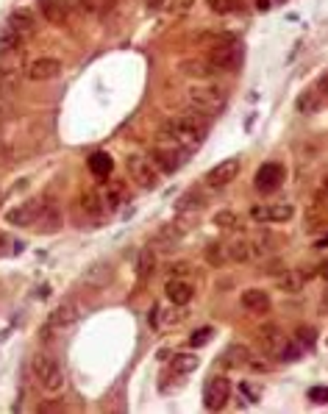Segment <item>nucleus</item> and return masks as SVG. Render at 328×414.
<instances>
[{
    "label": "nucleus",
    "mask_w": 328,
    "mask_h": 414,
    "mask_svg": "<svg viewBox=\"0 0 328 414\" xmlns=\"http://www.w3.org/2000/svg\"><path fill=\"white\" fill-rule=\"evenodd\" d=\"M206 134H209V125L195 117V114H184V117H170L164 120L161 128H158V136L167 139L184 150H195L206 142Z\"/></svg>",
    "instance_id": "nucleus-1"
},
{
    "label": "nucleus",
    "mask_w": 328,
    "mask_h": 414,
    "mask_svg": "<svg viewBox=\"0 0 328 414\" xmlns=\"http://www.w3.org/2000/svg\"><path fill=\"white\" fill-rule=\"evenodd\" d=\"M226 89L215 84H195L192 89H187V109L195 117H217L226 109Z\"/></svg>",
    "instance_id": "nucleus-2"
},
{
    "label": "nucleus",
    "mask_w": 328,
    "mask_h": 414,
    "mask_svg": "<svg viewBox=\"0 0 328 414\" xmlns=\"http://www.w3.org/2000/svg\"><path fill=\"white\" fill-rule=\"evenodd\" d=\"M34 378H37V384H39L48 395H56V392H62V389L67 386V378H64L62 364H59L53 356H48V353H37V356H34Z\"/></svg>",
    "instance_id": "nucleus-3"
},
{
    "label": "nucleus",
    "mask_w": 328,
    "mask_h": 414,
    "mask_svg": "<svg viewBox=\"0 0 328 414\" xmlns=\"http://www.w3.org/2000/svg\"><path fill=\"white\" fill-rule=\"evenodd\" d=\"M147 159L156 164L158 172H179V170L187 164L190 150H184V147H179V145H173V142H167V145H156Z\"/></svg>",
    "instance_id": "nucleus-4"
},
{
    "label": "nucleus",
    "mask_w": 328,
    "mask_h": 414,
    "mask_svg": "<svg viewBox=\"0 0 328 414\" xmlns=\"http://www.w3.org/2000/svg\"><path fill=\"white\" fill-rule=\"evenodd\" d=\"M125 170H128V175L136 181V186H142V189H156L158 181H161L156 164H153L147 156H142V153H131V156L125 159Z\"/></svg>",
    "instance_id": "nucleus-5"
},
{
    "label": "nucleus",
    "mask_w": 328,
    "mask_h": 414,
    "mask_svg": "<svg viewBox=\"0 0 328 414\" xmlns=\"http://www.w3.org/2000/svg\"><path fill=\"white\" fill-rule=\"evenodd\" d=\"M81 317V306L75 298H64L51 314H48V331H67L78 323Z\"/></svg>",
    "instance_id": "nucleus-6"
},
{
    "label": "nucleus",
    "mask_w": 328,
    "mask_h": 414,
    "mask_svg": "<svg viewBox=\"0 0 328 414\" xmlns=\"http://www.w3.org/2000/svg\"><path fill=\"white\" fill-rule=\"evenodd\" d=\"M228 397H231V384H228V378H226V375H212V378L206 381V386H203V406H206L209 411H223L226 403H228Z\"/></svg>",
    "instance_id": "nucleus-7"
},
{
    "label": "nucleus",
    "mask_w": 328,
    "mask_h": 414,
    "mask_svg": "<svg viewBox=\"0 0 328 414\" xmlns=\"http://www.w3.org/2000/svg\"><path fill=\"white\" fill-rule=\"evenodd\" d=\"M239 56H242V51H239V45L231 39V42L215 45L206 62L212 64V70H215V73H220V70H234V67H237V62H239Z\"/></svg>",
    "instance_id": "nucleus-8"
},
{
    "label": "nucleus",
    "mask_w": 328,
    "mask_h": 414,
    "mask_svg": "<svg viewBox=\"0 0 328 414\" xmlns=\"http://www.w3.org/2000/svg\"><path fill=\"white\" fill-rule=\"evenodd\" d=\"M64 64L59 59H51V56H42V59H34L28 67H26V75L37 84H45V81H56L62 75Z\"/></svg>",
    "instance_id": "nucleus-9"
},
{
    "label": "nucleus",
    "mask_w": 328,
    "mask_h": 414,
    "mask_svg": "<svg viewBox=\"0 0 328 414\" xmlns=\"http://www.w3.org/2000/svg\"><path fill=\"white\" fill-rule=\"evenodd\" d=\"M239 170H242V161H239V156H231V159H223V161H217L209 172H206V183L209 186H228L237 175H239Z\"/></svg>",
    "instance_id": "nucleus-10"
},
{
    "label": "nucleus",
    "mask_w": 328,
    "mask_h": 414,
    "mask_svg": "<svg viewBox=\"0 0 328 414\" xmlns=\"http://www.w3.org/2000/svg\"><path fill=\"white\" fill-rule=\"evenodd\" d=\"M295 209L289 203H275V206H253L250 209V220L253 223H286L292 220Z\"/></svg>",
    "instance_id": "nucleus-11"
},
{
    "label": "nucleus",
    "mask_w": 328,
    "mask_h": 414,
    "mask_svg": "<svg viewBox=\"0 0 328 414\" xmlns=\"http://www.w3.org/2000/svg\"><path fill=\"white\" fill-rule=\"evenodd\" d=\"M42 206H45V200H26V203H20L17 209H12V212L6 215V220H9L12 226L28 228V226L37 223V217H39V212H42Z\"/></svg>",
    "instance_id": "nucleus-12"
},
{
    "label": "nucleus",
    "mask_w": 328,
    "mask_h": 414,
    "mask_svg": "<svg viewBox=\"0 0 328 414\" xmlns=\"http://www.w3.org/2000/svg\"><path fill=\"white\" fill-rule=\"evenodd\" d=\"M6 28L15 31V34H20L23 39H28V37L37 31V15H34L31 9H26V6H17V9L9 15Z\"/></svg>",
    "instance_id": "nucleus-13"
},
{
    "label": "nucleus",
    "mask_w": 328,
    "mask_h": 414,
    "mask_svg": "<svg viewBox=\"0 0 328 414\" xmlns=\"http://www.w3.org/2000/svg\"><path fill=\"white\" fill-rule=\"evenodd\" d=\"M281 183H284V167H281V164L267 161V164L259 167V172H256V186H259L262 192H275Z\"/></svg>",
    "instance_id": "nucleus-14"
},
{
    "label": "nucleus",
    "mask_w": 328,
    "mask_h": 414,
    "mask_svg": "<svg viewBox=\"0 0 328 414\" xmlns=\"http://www.w3.org/2000/svg\"><path fill=\"white\" fill-rule=\"evenodd\" d=\"M111 276H114V267H111L109 262H95V264L86 267V273L81 276V281H84V287L103 289V287L111 281Z\"/></svg>",
    "instance_id": "nucleus-15"
},
{
    "label": "nucleus",
    "mask_w": 328,
    "mask_h": 414,
    "mask_svg": "<svg viewBox=\"0 0 328 414\" xmlns=\"http://www.w3.org/2000/svg\"><path fill=\"white\" fill-rule=\"evenodd\" d=\"M184 234H187V226H184V223H167V226H161V228L156 231L153 245L170 251V248H176V245L184 240Z\"/></svg>",
    "instance_id": "nucleus-16"
},
{
    "label": "nucleus",
    "mask_w": 328,
    "mask_h": 414,
    "mask_svg": "<svg viewBox=\"0 0 328 414\" xmlns=\"http://www.w3.org/2000/svg\"><path fill=\"white\" fill-rule=\"evenodd\" d=\"M39 15L51 26H64L67 23V3L64 0H39Z\"/></svg>",
    "instance_id": "nucleus-17"
},
{
    "label": "nucleus",
    "mask_w": 328,
    "mask_h": 414,
    "mask_svg": "<svg viewBox=\"0 0 328 414\" xmlns=\"http://www.w3.org/2000/svg\"><path fill=\"white\" fill-rule=\"evenodd\" d=\"M78 206H81V212H84L89 220H103V215H106V206H103L100 195H98V192H92V189L81 192Z\"/></svg>",
    "instance_id": "nucleus-18"
},
{
    "label": "nucleus",
    "mask_w": 328,
    "mask_h": 414,
    "mask_svg": "<svg viewBox=\"0 0 328 414\" xmlns=\"http://www.w3.org/2000/svg\"><path fill=\"white\" fill-rule=\"evenodd\" d=\"M42 234H56L59 228H62V215H59V209L53 203H48L45 200V206H42V212H39V217H37V223H34Z\"/></svg>",
    "instance_id": "nucleus-19"
},
{
    "label": "nucleus",
    "mask_w": 328,
    "mask_h": 414,
    "mask_svg": "<svg viewBox=\"0 0 328 414\" xmlns=\"http://www.w3.org/2000/svg\"><path fill=\"white\" fill-rule=\"evenodd\" d=\"M259 345H262V350H264L267 356H275L278 348L284 345V334H281V328H278L275 323L259 328Z\"/></svg>",
    "instance_id": "nucleus-20"
},
{
    "label": "nucleus",
    "mask_w": 328,
    "mask_h": 414,
    "mask_svg": "<svg viewBox=\"0 0 328 414\" xmlns=\"http://www.w3.org/2000/svg\"><path fill=\"white\" fill-rule=\"evenodd\" d=\"M164 292H167V298H170L173 306H187L192 300V295H195V289L187 281H181V278H170L167 287H164Z\"/></svg>",
    "instance_id": "nucleus-21"
},
{
    "label": "nucleus",
    "mask_w": 328,
    "mask_h": 414,
    "mask_svg": "<svg viewBox=\"0 0 328 414\" xmlns=\"http://www.w3.org/2000/svg\"><path fill=\"white\" fill-rule=\"evenodd\" d=\"M303 284H306V276L300 270H281L275 276V287L281 292H286V295H298L303 289Z\"/></svg>",
    "instance_id": "nucleus-22"
},
{
    "label": "nucleus",
    "mask_w": 328,
    "mask_h": 414,
    "mask_svg": "<svg viewBox=\"0 0 328 414\" xmlns=\"http://www.w3.org/2000/svg\"><path fill=\"white\" fill-rule=\"evenodd\" d=\"M239 303H242L245 312L259 314V312H267V309H270V295H267L264 289H245L242 298H239Z\"/></svg>",
    "instance_id": "nucleus-23"
},
{
    "label": "nucleus",
    "mask_w": 328,
    "mask_h": 414,
    "mask_svg": "<svg viewBox=\"0 0 328 414\" xmlns=\"http://www.w3.org/2000/svg\"><path fill=\"white\" fill-rule=\"evenodd\" d=\"M100 200H103V206H106V212H117L120 206L125 203V186H122L120 181H109L106 189L100 192Z\"/></svg>",
    "instance_id": "nucleus-24"
},
{
    "label": "nucleus",
    "mask_w": 328,
    "mask_h": 414,
    "mask_svg": "<svg viewBox=\"0 0 328 414\" xmlns=\"http://www.w3.org/2000/svg\"><path fill=\"white\" fill-rule=\"evenodd\" d=\"M181 73L190 75V78H198V81H206V78L215 75L212 64L203 62V59H187V62H181Z\"/></svg>",
    "instance_id": "nucleus-25"
},
{
    "label": "nucleus",
    "mask_w": 328,
    "mask_h": 414,
    "mask_svg": "<svg viewBox=\"0 0 328 414\" xmlns=\"http://www.w3.org/2000/svg\"><path fill=\"white\" fill-rule=\"evenodd\" d=\"M226 253H228V262H239V264H248V262H253V248H250V240H234L231 245H226Z\"/></svg>",
    "instance_id": "nucleus-26"
},
{
    "label": "nucleus",
    "mask_w": 328,
    "mask_h": 414,
    "mask_svg": "<svg viewBox=\"0 0 328 414\" xmlns=\"http://www.w3.org/2000/svg\"><path fill=\"white\" fill-rule=\"evenodd\" d=\"M75 3L86 17H106L114 9L117 0H75Z\"/></svg>",
    "instance_id": "nucleus-27"
},
{
    "label": "nucleus",
    "mask_w": 328,
    "mask_h": 414,
    "mask_svg": "<svg viewBox=\"0 0 328 414\" xmlns=\"http://www.w3.org/2000/svg\"><path fill=\"white\" fill-rule=\"evenodd\" d=\"M298 111L300 114H314V111H320V106H322V95H320V89H306L300 98H298Z\"/></svg>",
    "instance_id": "nucleus-28"
},
{
    "label": "nucleus",
    "mask_w": 328,
    "mask_h": 414,
    "mask_svg": "<svg viewBox=\"0 0 328 414\" xmlns=\"http://www.w3.org/2000/svg\"><path fill=\"white\" fill-rule=\"evenodd\" d=\"M23 37L20 34H15V31H9V28H3L0 31V56H9V53H20L23 51Z\"/></svg>",
    "instance_id": "nucleus-29"
},
{
    "label": "nucleus",
    "mask_w": 328,
    "mask_h": 414,
    "mask_svg": "<svg viewBox=\"0 0 328 414\" xmlns=\"http://www.w3.org/2000/svg\"><path fill=\"white\" fill-rule=\"evenodd\" d=\"M248 359H250V353H248L245 345H231V348L223 353L220 364H223V367H242V364H248Z\"/></svg>",
    "instance_id": "nucleus-30"
},
{
    "label": "nucleus",
    "mask_w": 328,
    "mask_h": 414,
    "mask_svg": "<svg viewBox=\"0 0 328 414\" xmlns=\"http://www.w3.org/2000/svg\"><path fill=\"white\" fill-rule=\"evenodd\" d=\"M198 364H201V359H198L195 353H176L170 367H173L176 375H190V372H195Z\"/></svg>",
    "instance_id": "nucleus-31"
},
{
    "label": "nucleus",
    "mask_w": 328,
    "mask_h": 414,
    "mask_svg": "<svg viewBox=\"0 0 328 414\" xmlns=\"http://www.w3.org/2000/svg\"><path fill=\"white\" fill-rule=\"evenodd\" d=\"M23 73L20 70H0V98H9L17 92Z\"/></svg>",
    "instance_id": "nucleus-32"
},
{
    "label": "nucleus",
    "mask_w": 328,
    "mask_h": 414,
    "mask_svg": "<svg viewBox=\"0 0 328 414\" xmlns=\"http://www.w3.org/2000/svg\"><path fill=\"white\" fill-rule=\"evenodd\" d=\"M111 167H114V161H111V156L109 153H92L89 156V170H92V175H98V178H103L106 181V175L111 172Z\"/></svg>",
    "instance_id": "nucleus-33"
},
{
    "label": "nucleus",
    "mask_w": 328,
    "mask_h": 414,
    "mask_svg": "<svg viewBox=\"0 0 328 414\" xmlns=\"http://www.w3.org/2000/svg\"><path fill=\"white\" fill-rule=\"evenodd\" d=\"M203 203H206V200H203V195H198V192L192 189V192H187V195H184V197L179 200L176 212H179V215H187V212H198V209H203Z\"/></svg>",
    "instance_id": "nucleus-34"
},
{
    "label": "nucleus",
    "mask_w": 328,
    "mask_h": 414,
    "mask_svg": "<svg viewBox=\"0 0 328 414\" xmlns=\"http://www.w3.org/2000/svg\"><path fill=\"white\" fill-rule=\"evenodd\" d=\"M203 256H206V262H209L212 267H223V264L228 262V253H226V245H223V242H212V245H206Z\"/></svg>",
    "instance_id": "nucleus-35"
},
{
    "label": "nucleus",
    "mask_w": 328,
    "mask_h": 414,
    "mask_svg": "<svg viewBox=\"0 0 328 414\" xmlns=\"http://www.w3.org/2000/svg\"><path fill=\"white\" fill-rule=\"evenodd\" d=\"M136 273H139V281H147V278L156 273V256H153L150 251H142V253H139Z\"/></svg>",
    "instance_id": "nucleus-36"
},
{
    "label": "nucleus",
    "mask_w": 328,
    "mask_h": 414,
    "mask_svg": "<svg viewBox=\"0 0 328 414\" xmlns=\"http://www.w3.org/2000/svg\"><path fill=\"white\" fill-rule=\"evenodd\" d=\"M295 342L300 345V350H311L314 342H317V331H314L311 325H300V328L295 331Z\"/></svg>",
    "instance_id": "nucleus-37"
},
{
    "label": "nucleus",
    "mask_w": 328,
    "mask_h": 414,
    "mask_svg": "<svg viewBox=\"0 0 328 414\" xmlns=\"http://www.w3.org/2000/svg\"><path fill=\"white\" fill-rule=\"evenodd\" d=\"M300 353H303V350H300V345H298V342H286V339H284V345L278 348V353H275V356H278L281 361H298V359H300Z\"/></svg>",
    "instance_id": "nucleus-38"
},
{
    "label": "nucleus",
    "mask_w": 328,
    "mask_h": 414,
    "mask_svg": "<svg viewBox=\"0 0 328 414\" xmlns=\"http://www.w3.org/2000/svg\"><path fill=\"white\" fill-rule=\"evenodd\" d=\"M212 12H217V15H228V12H234V9H239V3L237 0H212Z\"/></svg>",
    "instance_id": "nucleus-39"
},
{
    "label": "nucleus",
    "mask_w": 328,
    "mask_h": 414,
    "mask_svg": "<svg viewBox=\"0 0 328 414\" xmlns=\"http://www.w3.org/2000/svg\"><path fill=\"white\" fill-rule=\"evenodd\" d=\"M239 220H237V215L234 212H217L215 215V226H220V228H234Z\"/></svg>",
    "instance_id": "nucleus-40"
},
{
    "label": "nucleus",
    "mask_w": 328,
    "mask_h": 414,
    "mask_svg": "<svg viewBox=\"0 0 328 414\" xmlns=\"http://www.w3.org/2000/svg\"><path fill=\"white\" fill-rule=\"evenodd\" d=\"M212 334H215L212 328H198V331H195V334L190 336V342H192V348H203V345H206V342L212 339Z\"/></svg>",
    "instance_id": "nucleus-41"
},
{
    "label": "nucleus",
    "mask_w": 328,
    "mask_h": 414,
    "mask_svg": "<svg viewBox=\"0 0 328 414\" xmlns=\"http://www.w3.org/2000/svg\"><path fill=\"white\" fill-rule=\"evenodd\" d=\"M239 392L248 397V403H256V400H259V395H262V392H259L253 384H248V381H242V384H239Z\"/></svg>",
    "instance_id": "nucleus-42"
},
{
    "label": "nucleus",
    "mask_w": 328,
    "mask_h": 414,
    "mask_svg": "<svg viewBox=\"0 0 328 414\" xmlns=\"http://www.w3.org/2000/svg\"><path fill=\"white\" fill-rule=\"evenodd\" d=\"M190 273V264L187 262H176V264H170V276L173 278H184Z\"/></svg>",
    "instance_id": "nucleus-43"
},
{
    "label": "nucleus",
    "mask_w": 328,
    "mask_h": 414,
    "mask_svg": "<svg viewBox=\"0 0 328 414\" xmlns=\"http://www.w3.org/2000/svg\"><path fill=\"white\" fill-rule=\"evenodd\" d=\"M12 111H15V109H12V103H9L6 98H0V125H3V123L12 117Z\"/></svg>",
    "instance_id": "nucleus-44"
},
{
    "label": "nucleus",
    "mask_w": 328,
    "mask_h": 414,
    "mask_svg": "<svg viewBox=\"0 0 328 414\" xmlns=\"http://www.w3.org/2000/svg\"><path fill=\"white\" fill-rule=\"evenodd\" d=\"M309 397H311L314 403H325V397H328V389H325V386H314V389L309 392Z\"/></svg>",
    "instance_id": "nucleus-45"
},
{
    "label": "nucleus",
    "mask_w": 328,
    "mask_h": 414,
    "mask_svg": "<svg viewBox=\"0 0 328 414\" xmlns=\"http://www.w3.org/2000/svg\"><path fill=\"white\" fill-rule=\"evenodd\" d=\"M164 3H167V0H145V6H147L150 12H156V9H161Z\"/></svg>",
    "instance_id": "nucleus-46"
},
{
    "label": "nucleus",
    "mask_w": 328,
    "mask_h": 414,
    "mask_svg": "<svg viewBox=\"0 0 328 414\" xmlns=\"http://www.w3.org/2000/svg\"><path fill=\"white\" fill-rule=\"evenodd\" d=\"M39 411H62V403H45L39 406Z\"/></svg>",
    "instance_id": "nucleus-47"
},
{
    "label": "nucleus",
    "mask_w": 328,
    "mask_h": 414,
    "mask_svg": "<svg viewBox=\"0 0 328 414\" xmlns=\"http://www.w3.org/2000/svg\"><path fill=\"white\" fill-rule=\"evenodd\" d=\"M264 270H267V273H275V276H278V273L284 270V264H281V262H273V264H270V267H264Z\"/></svg>",
    "instance_id": "nucleus-48"
},
{
    "label": "nucleus",
    "mask_w": 328,
    "mask_h": 414,
    "mask_svg": "<svg viewBox=\"0 0 328 414\" xmlns=\"http://www.w3.org/2000/svg\"><path fill=\"white\" fill-rule=\"evenodd\" d=\"M256 9H259V12H267V9H270V0H256Z\"/></svg>",
    "instance_id": "nucleus-49"
},
{
    "label": "nucleus",
    "mask_w": 328,
    "mask_h": 414,
    "mask_svg": "<svg viewBox=\"0 0 328 414\" xmlns=\"http://www.w3.org/2000/svg\"><path fill=\"white\" fill-rule=\"evenodd\" d=\"M192 3H195V0H181L179 9H181V12H187V9H192Z\"/></svg>",
    "instance_id": "nucleus-50"
},
{
    "label": "nucleus",
    "mask_w": 328,
    "mask_h": 414,
    "mask_svg": "<svg viewBox=\"0 0 328 414\" xmlns=\"http://www.w3.org/2000/svg\"><path fill=\"white\" fill-rule=\"evenodd\" d=\"M0 128H3V125H0Z\"/></svg>",
    "instance_id": "nucleus-51"
}]
</instances>
